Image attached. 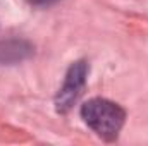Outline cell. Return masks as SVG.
I'll return each instance as SVG.
<instances>
[{"label":"cell","mask_w":148,"mask_h":146,"mask_svg":"<svg viewBox=\"0 0 148 146\" xmlns=\"http://www.w3.org/2000/svg\"><path fill=\"white\" fill-rule=\"evenodd\" d=\"M81 117L100 138L115 139L126 122V112L121 105L107 98H91L81 107Z\"/></svg>","instance_id":"1"},{"label":"cell","mask_w":148,"mask_h":146,"mask_svg":"<svg viewBox=\"0 0 148 146\" xmlns=\"http://www.w3.org/2000/svg\"><path fill=\"white\" fill-rule=\"evenodd\" d=\"M86 77H88V64L84 60H77L71 64V67L67 69V74H66L64 84L55 96L57 112L66 113L73 108L77 98L83 95V89L86 86Z\"/></svg>","instance_id":"2"},{"label":"cell","mask_w":148,"mask_h":146,"mask_svg":"<svg viewBox=\"0 0 148 146\" xmlns=\"http://www.w3.org/2000/svg\"><path fill=\"white\" fill-rule=\"evenodd\" d=\"M31 5H38V7H47V5H52L59 0H28Z\"/></svg>","instance_id":"3"}]
</instances>
